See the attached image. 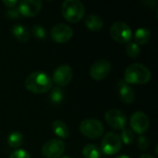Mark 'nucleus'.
I'll use <instances>...</instances> for the list:
<instances>
[{
    "label": "nucleus",
    "mask_w": 158,
    "mask_h": 158,
    "mask_svg": "<svg viewBox=\"0 0 158 158\" xmlns=\"http://www.w3.org/2000/svg\"><path fill=\"white\" fill-rule=\"evenodd\" d=\"M139 158H154L152 156H150V155H147V154H145V155H142Z\"/></svg>",
    "instance_id": "c85d7f7f"
},
{
    "label": "nucleus",
    "mask_w": 158,
    "mask_h": 158,
    "mask_svg": "<svg viewBox=\"0 0 158 158\" xmlns=\"http://www.w3.org/2000/svg\"><path fill=\"white\" fill-rule=\"evenodd\" d=\"M3 4L6 5L9 8H14V7H16L17 5H19V2L17 0H4Z\"/></svg>",
    "instance_id": "cd10ccee"
},
{
    "label": "nucleus",
    "mask_w": 158,
    "mask_h": 158,
    "mask_svg": "<svg viewBox=\"0 0 158 158\" xmlns=\"http://www.w3.org/2000/svg\"><path fill=\"white\" fill-rule=\"evenodd\" d=\"M73 77L72 69L69 65H60L58 66L54 73L52 81L55 82L58 87H65L71 81Z\"/></svg>",
    "instance_id": "9b49d317"
},
{
    "label": "nucleus",
    "mask_w": 158,
    "mask_h": 158,
    "mask_svg": "<svg viewBox=\"0 0 158 158\" xmlns=\"http://www.w3.org/2000/svg\"><path fill=\"white\" fill-rule=\"evenodd\" d=\"M61 13L66 20L76 23L83 18L85 8L80 0H66L61 6Z\"/></svg>",
    "instance_id": "7ed1b4c3"
},
{
    "label": "nucleus",
    "mask_w": 158,
    "mask_h": 158,
    "mask_svg": "<svg viewBox=\"0 0 158 158\" xmlns=\"http://www.w3.org/2000/svg\"><path fill=\"white\" fill-rule=\"evenodd\" d=\"M84 23L86 27L92 31H100L104 26V20L103 19L95 14H90L85 17Z\"/></svg>",
    "instance_id": "dca6fc26"
},
{
    "label": "nucleus",
    "mask_w": 158,
    "mask_h": 158,
    "mask_svg": "<svg viewBox=\"0 0 158 158\" xmlns=\"http://www.w3.org/2000/svg\"><path fill=\"white\" fill-rule=\"evenodd\" d=\"M104 125L95 118H86L80 124V131L89 139H98L104 133Z\"/></svg>",
    "instance_id": "20e7f679"
},
{
    "label": "nucleus",
    "mask_w": 158,
    "mask_h": 158,
    "mask_svg": "<svg viewBox=\"0 0 158 158\" xmlns=\"http://www.w3.org/2000/svg\"><path fill=\"white\" fill-rule=\"evenodd\" d=\"M110 35L118 44H128L131 39L132 31L127 23L116 21L110 27Z\"/></svg>",
    "instance_id": "39448f33"
},
{
    "label": "nucleus",
    "mask_w": 158,
    "mask_h": 158,
    "mask_svg": "<svg viewBox=\"0 0 158 158\" xmlns=\"http://www.w3.org/2000/svg\"><path fill=\"white\" fill-rule=\"evenodd\" d=\"M11 33L16 40L20 43H25L30 39V31L27 27L22 24H14L11 28Z\"/></svg>",
    "instance_id": "2eb2a0df"
},
{
    "label": "nucleus",
    "mask_w": 158,
    "mask_h": 158,
    "mask_svg": "<svg viewBox=\"0 0 158 158\" xmlns=\"http://www.w3.org/2000/svg\"><path fill=\"white\" fill-rule=\"evenodd\" d=\"M31 32H32V35L34 36V38H36L38 40H44L46 37L45 29L43 26L39 25V24H36V25L32 26Z\"/></svg>",
    "instance_id": "b1692460"
},
{
    "label": "nucleus",
    "mask_w": 158,
    "mask_h": 158,
    "mask_svg": "<svg viewBox=\"0 0 158 158\" xmlns=\"http://www.w3.org/2000/svg\"><path fill=\"white\" fill-rule=\"evenodd\" d=\"M52 130L56 136L62 139H67L69 136V130L68 126L61 120H55L52 123Z\"/></svg>",
    "instance_id": "a211bd4d"
},
{
    "label": "nucleus",
    "mask_w": 158,
    "mask_h": 158,
    "mask_svg": "<svg viewBox=\"0 0 158 158\" xmlns=\"http://www.w3.org/2000/svg\"><path fill=\"white\" fill-rule=\"evenodd\" d=\"M130 125L133 132L142 135L149 129L150 119L145 113L142 111H136L131 115L130 118Z\"/></svg>",
    "instance_id": "6e6552de"
},
{
    "label": "nucleus",
    "mask_w": 158,
    "mask_h": 158,
    "mask_svg": "<svg viewBox=\"0 0 158 158\" xmlns=\"http://www.w3.org/2000/svg\"><path fill=\"white\" fill-rule=\"evenodd\" d=\"M118 94L120 100L127 105H130L135 100V92L124 80L119 81L118 82Z\"/></svg>",
    "instance_id": "4468645a"
},
{
    "label": "nucleus",
    "mask_w": 158,
    "mask_h": 158,
    "mask_svg": "<svg viewBox=\"0 0 158 158\" xmlns=\"http://www.w3.org/2000/svg\"><path fill=\"white\" fill-rule=\"evenodd\" d=\"M50 101L54 105L60 104L64 99V91L60 87H55L52 89L50 95H49Z\"/></svg>",
    "instance_id": "412c9836"
},
{
    "label": "nucleus",
    "mask_w": 158,
    "mask_h": 158,
    "mask_svg": "<svg viewBox=\"0 0 158 158\" xmlns=\"http://www.w3.org/2000/svg\"><path fill=\"white\" fill-rule=\"evenodd\" d=\"M43 3L41 0H22L19 3L18 10L24 17H34L42 9Z\"/></svg>",
    "instance_id": "ddd939ff"
},
{
    "label": "nucleus",
    "mask_w": 158,
    "mask_h": 158,
    "mask_svg": "<svg viewBox=\"0 0 158 158\" xmlns=\"http://www.w3.org/2000/svg\"><path fill=\"white\" fill-rule=\"evenodd\" d=\"M149 144H150L149 140H148L145 136H143V135H142V136H140V137L138 138L137 145H138L139 149H141V150H146V149H148Z\"/></svg>",
    "instance_id": "a878e982"
},
{
    "label": "nucleus",
    "mask_w": 158,
    "mask_h": 158,
    "mask_svg": "<svg viewBox=\"0 0 158 158\" xmlns=\"http://www.w3.org/2000/svg\"><path fill=\"white\" fill-rule=\"evenodd\" d=\"M82 156L85 158H100L101 151L95 144H87L82 149Z\"/></svg>",
    "instance_id": "aec40b11"
},
{
    "label": "nucleus",
    "mask_w": 158,
    "mask_h": 158,
    "mask_svg": "<svg viewBox=\"0 0 158 158\" xmlns=\"http://www.w3.org/2000/svg\"><path fill=\"white\" fill-rule=\"evenodd\" d=\"M50 36L54 42L57 44H64L72 38L73 31L66 23H57L52 27L50 31Z\"/></svg>",
    "instance_id": "1a4fd4ad"
},
{
    "label": "nucleus",
    "mask_w": 158,
    "mask_h": 158,
    "mask_svg": "<svg viewBox=\"0 0 158 158\" xmlns=\"http://www.w3.org/2000/svg\"><path fill=\"white\" fill-rule=\"evenodd\" d=\"M60 158H71V157H69V156H62V157H60Z\"/></svg>",
    "instance_id": "7c9ffc66"
},
{
    "label": "nucleus",
    "mask_w": 158,
    "mask_h": 158,
    "mask_svg": "<svg viewBox=\"0 0 158 158\" xmlns=\"http://www.w3.org/2000/svg\"><path fill=\"white\" fill-rule=\"evenodd\" d=\"M8 158H31L30 154L23 150V149H18L16 151H14L13 153L10 154L9 157Z\"/></svg>",
    "instance_id": "393cba45"
},
{
    "label": "nucleus",
    "mask_w": 158,
    "mask_h": 158,
    "mask_svg": "<svg viewBox=\"0 0 158 158\" xmlns=\"http://www.w3.org/2000/svg\"><path fill=\"white\" fill-rule=\"evenodd\" d=\"M122 146V142L118 134L110 131L107 132L101 143V149L105 155L113 156L118 154Z\"/></svg>",
    "instance_id": "423d86ee"
},
{
    "label": "nucleus",
    "mask_w": 158,
    "mask_h": 158,
    "mask_svg": "<svg viewBox=\"0 0 158 158\" xmlns=\"http://www.w3.org/2000/svg\"><path fill=\"white\" fill-rule=\"evenodd\" d=\"M115 158H131V157H130V156H126V155H120V156H116Z\"/></svg>",
    "instance_id": "c756f323"
},
{
    "label": "nucleus",
    "mask_w": 158,
    "mask_h": 158,
    "mask_svg": "<svg viewBox=\"0 0 158 158\" xmlns=\"http://www.w3.org/2000/svg\"><path fill=\"white\" fill-rule=\"evenodd\" d=\"M151 77L150 69L140 63L129 65L124 72V81L128 84H145L151 80Z\"/></svg>",
    "instance_id": "f03ea898"
},
{
    "label": "nucleus",
    "mask_w": 158,
    "mask_h": 158,
    "mask_svg": "<svg viewBox=\"0 0 158 158\" xmlns=\"http://www.w3.org/2000/svg\"><path fill=\"white\" fill-rule=\"evenodd\" d=\"M120 139H121V142L124 143L126 145H129V144H131L134 141V133L133 131L131 130V129H128V128H125L121 131V134H120Z\"/></svg>",
    "instance_id": "4be33fe9"
},
{
    "label": "nucleus",
    "mask_w": 158,
    "mask_h": 158,
    "mask_svg": "<svg viewBox=\"0 0 158 158\" xmlns=\"http://www.w3.org/2000/svg\"><path fill=\"white\" fill-rule=\"evenodd\" d=\"M126 53L131 58H136L141 53V48L136 43H128L126 45Z\"/></svg>",
    "instance_id": "5701e85b"
},
{
    "label": "nucleus",
    "mask_w": 158,
    "mask_h": 158,
    "mask_svg": "<svg viewBox=\"0 0 158 158\" xmlns=\"http://www.w3.org/2000/svg\"><path fill=\"white\" fill-rule=\"evenodd\" d=\"M26 89L33 94H44L52 89V79L43 71H34L28 75L24 81Z\"/></svg>",
    "instance_id": "f257e3e1"
},
{
    "label": "nucleus",
    "mask_w": 158,
    "mask_h": 158,
    "mask_svg": "<svg viewBox=\"0 0 158 158\" xmlns=\"http://www.w3.org/2000/svg\"><path fill=\"white\" fill-rule=\"evenodd\" d=\"M6 14H7V16H8L10 19H19V16H20V14H19L18 8H16V7H14V8H9V9L7 10Z\"/></svg>",
    "instance_id": "bb28decb"
},
{
    "label": "nucleus",
    "mask_w": 158,
    "mask_h": 158,
    "mask_svg": "<svg viewBox=\"0 0 158 158\" xmlns=\"http://www.w3.org/2000/svg\"><path fill=\"white\" fill-rule=\"evenodd\" d=\"M65 152V143L59 139H51L42 147V155L45 158H59Z\"/></svg>",
    "instance_id": "0eeeda50"
},
{
    "label": "nucleus",
    "mask_w": 158,
    "mask_h": 158,
    "mask_svg": "<svg viewBox=\"0 0 158 158\" xmlns=\"http://www.w3.org/2000/svg\"><path fill=\"white\" fill-rule=\"evenodd\" d=\"M106 123L114 130H123L127 126L126 115L118 109H110L105 115Z\"/></svg>",
    "instance_id": "9d476101"
},
{
    "label": "nucleus",
    "mask_w": 158,
    "mask_h": 158,
    "mask_svg": "<svg viewBox=\"0 0 158 158\" xmlns=\"http://www.w3.org/2000/svg\"><path fill=\"white\" fill-rule=\"evenodd\" d=\"M111 71V64L106 59H99L95 61L90 69V75L95 81H102L106 79Z\"/></svg>",
    "instance_id": "f8f14e48"
},
{
    "label": "nucleus",
    "mask_w": 158,
    "mask_h": 158,
    "mask_svg": "<svg viewBox=\"0 0 158 158\" xmlns=\"http://www.w3.org/2000/svg\"><path fill=\"white\" fill-rule=\"evenodd\" d=\"M151 36H152V32L148 28L141 27V28L137 29L135 33H134L135 43L138 45L139 44H145L150 41Z\"/></svg>",
    "instance_id": "f3484780"
},
{
    "label": "nucleus",
    "mask_w": 158,
    "mask_h": 158,
    "mask_svg": "<svg viewBox=\"0 0 158 158\" xmlns=\"http://www.w3.org/2000/svg\"><path fill=\"white\" fill-rule=\"evenodd\" d=\"M24 143V136L19 131H12L7 136V143L11 148H19Z\"/></svg>",
    "instance_id": "6ab92c4d"
}]
</instances>
